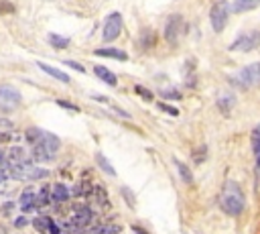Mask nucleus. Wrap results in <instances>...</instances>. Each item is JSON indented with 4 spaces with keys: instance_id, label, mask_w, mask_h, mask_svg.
Returning a JSON list of instances; mask_svg holds the SVG:
<instances>
[{
    "instance_id": "obj_1",
    "label": "nucleus",
    "mask_w": 260,
    "mask_h": 234,
    "mask_svg": "<svg viewBox=\"0 0 260 234\" xmlns=\"http://www.w3.org/2000/svg\"><path fill=\"white\" fill-rule=\"evenodd\" d=\"M218 204H220V210H222L224 214L232 216V218H238V216L244 212V208H246V198H244L242 188H240L236 182H232V180L226 182V184H224V190H222V194H220Z\"/></svg>"
},
{
    "instance_id": "obj_2",
    "label": "nucleus",
    "mask_w": 260,
    "mask_h": 234,
    "mask_svg": "<svg viewBox=\"0 0 260 234\" xmlns=\"http://www.w3.org/2000/svg\"><path fill=\"white\" fill-rule=\"evenodd\" d=\"M232 84H236L240 90H248L252 86H260V62H254V64L242 68L240 74L236 76V80H232Z\"/></svg>"
},
{
    "instance_id": "obj_3",
    "label": "nucleus",
    "mask_w": 260,
    "mask_h": 234,
    "mask_svg": "<svg viewBox=\"0 0 260 234\" xmlns=\"http://www.w3.org/2000/svg\"><path fill=\"white\" fill-rule=\"evenodd\" d=\"M228 16H230V4H228V0H216L212 6V12H210V20H212V26L216 33L224 31Z\"/></svg>"
},
{
    "instance_id": "obj_4",
    "label": "nucleus",
    "mask_w": 260,
    "mask_h": 234,
    "mask_svg": "<svg viewBox=\"0 0 260 234\" xmlns=\"http://www.w3.org/2000/svg\"><path fill=\"white\" fill-rule=\"evenodd\" d=\"M260 47V31H246V33H240L234 43L230 45V51H254Z\"/></svg>"
},
{
    "instance_id": "obj_5",
    "label": "nucleus",
    "mask_w": 260,
    "mask_h": 234,
    "mask_svg": "<svg viewBox=\"0 0 260 234\" xmlns=\"http://www.w3.org/2000/svg\"><path fill=\"white\" fill-rule=\"evenodd\" d=\"M183 33H185L183 16H181V14H171V16L167 18V24H165V39H167V43L177 45V41L181 39Z\"/></svg>"
},
{
    "instance_id": "obj_6",
    "label": "nucleus",
    "mask_w": 260,
    "mask_h": 234,
    "mask_svg": "<svg viewBox=\"0 0 260 234\" xmlns=\"http://www.w3.org/2000/svg\"><path fill=\"white\" fill-rule=\"evenodd\" d=\"M122 33V14L120 12H112L106 16L104 20V31H102V37L106 43H112L120 37Z\"/></svg>"
},
{
    "instance_id": "obj_7",
    "label": "nucleus",
    "mask_w": 260,
    "mask_h": 234,
    "mask_svg": "<svg viewBox=\"0 0 260 234\" xmlns=\"http://www.w3.org/2000/svg\"><path fill=\"white\" fill-rule=\"evenodd\" d=\"M22 96L16 88L6 86V84H0V108L4 110H14L16 106H20Z\"/></svg>"
},
{
    "instance_id": "obj_8",
    "label": "nucleus",
    "mask_w": 260,
    "mask_h": 234,
    "mask_svg": "<svg viewBox=\"0 0 260 234\" xmlns=\"http://www.w3.org/2000/svg\"><path fill=\"white\" fill-rule=\"evenodd\" d=\"M92 222H94V212L90 208H86V206H78L76 214L72 216V220H70L68 226H70V230H84Z\"/></svg>"
},
{
    "instance_id": "obj_9",
    "label": "nucleus",
    "mask_w": 260,
    "mask_h": 234,
    "mask_svg": "<svg viewBox=\"0 0 260 234\" xmlns=\"http://www.w3.org/2000/svg\"><path fill=\"white\" fill-rule=\"evenodd\" d=\"M154 43H156V33L152 28H142L138 35V41H136V47H140L142 51H148L154 47Z\"/></svg>"
},
{
    "instance_id": "obj_10",
    "label": "nucleus",
    "mask_w": 260,
    "mask_h": 234,
    "mask_svg": "<svg viewBox=\"0 0 260 234\" xmlns=\"http://www.w3.org/2000/svg\"><path fill=\"white\" fill-rule=\"evenodd\" d=\"M37 68H39L41 72H45L47 76H51V78H55V80H59V82H63V84H70V82H72L68 74H63L61 70H57V68H53V66H49V64H41V62H37Z\"/></svg>"
},
{
    "instance_id": "obj_11",
    "label": "nucleus",
    "mask_w": 260,
    "mask_h": 234,
    "mask_svg": "<svg viewBox=\"0 0 260 234\" xmlns=\"http://www.w3.org/2000/svg\"><path fill=\"white\" fill-rule=\"evenodd\" d=\"M258 6H260V0H234L232 6H230V10L236 12V14H240V12L254 10V8H258Z\"/></svg>"
},
{
    "instance_id": "obj_12",
    "label": "nucleus",
    "mask_w": 260,
    "mask_h": 234,
    "mask_svg": "<svg viewBox=\"0 0 260 234\" xmlns=\"http://www.w3.org/2000/svg\"><path fill=\"white\" fill-rule=\"evenodd\" d=\"M94 53H96L98 57H110V60H120V62H126V60H128V53H126V51H120V49H114V47L96 49Z\"/></svg>"
},
{
    "instance_id": "obj_13",
    "label": "nucleus",
    "mask_w": 260,
    "mask_h": 234,
    "mask_svg": "<svg viewBox=\"0 0 260 234\" xmlns=\"http://www.w3.org/2000/svg\"><path fill=\"white\" fill-rule=\"evenodd\" d=\"M236 106V96L232 94V92H224V94H220V98H218V108L224 112V114H230V110Z\"/></svg>"
},
{
    "instance_id": "obj_14",
    "label": "nucleus",
    "mask_w": 260,
    "mask_h": 234,
    "mask_svg": "<svg viewBox=\"0 0 260 234\" xmlns=\"http://www.w3.org/2000/svg\"><path fill=\"white\" fill-rule=\"evenodd\" d=\"M22 212H30L32 208H37V194H32L30 190L22 192L20 194V206H18Z\"/></svg>"
},
{
    "instance_id": "obj_15",
    "label": "nucleus",
    "mask_w": 260,
    "mask_h": 234,
    "mask_svg": "<svg viewBox=\"0 0 260 234\" xmlns=\"http://www.w3.org/2000/svg\"><path fill=\"white\" fill-rule=\"evenodd\" d=\"M32 161H37V163H49V161H53V153H51L49 149H45L43 144L39 142V144H35V147H32Z\"/></svg>"
},
{
    "instance_id": "obj_16",
    "label": "nucleus",
    "mask_w": 260,
    "mask_h": 234,
    "mask_svg": "<svg viewBox=\"0 0 260 234\" xmlns=\"http://www.w3.org/2000/svg\"><path fill=\"white\" fill-rule=\"evenodd\" d=\"M51 200L55 202V204H65L70 200V190L65 188L63 184H55L53 188H51Z\"/></svg>"
},
{
    "instance_id": "obj_17",
    "label": "nucleus",
    "mask_w": 260,
    "mask_h": 234,
    "mask_svg": "<svg viewBox=\"0 0 260 234\" xmlns=\"http://www.w3.org/2000/svg\"><path fill=\"white\" fill-rule=\"evenodd\" d=\"M41 144L45 149H49L53 155L59 151V147H61V142H59V136H55V134H51V132H47V130H43V136H41Z\"/></svg>"
},
{
    "instance_id": "obj_18",
    "label": "nucleus",
    "mask_w": 260,
    "mask_h": 234,
    "mask_svg": "<svg viewBox=\"0 0 260 234\" xmlns=\"http://www.w3.org/2000/svg\"><path fill=\"white\" fill-rule=\"evenodd\" d=\"M94 74H96L98 78H100L102 82H106L108 86H112V88L118 84V78H116L108 68H104V66H96V68H94Z\"/></svg>"
},
{
    "instance_id": "obj_19",
    "label": "nucleus",
    "mask_w": 260,
    "mask_h": 234,
    "mask_svg": "<svg viewBox=\"0 0 260 234\" xmlns=\"http://www.w3.org/2000/svg\"><path fill=\"white\" fill-rule=\"evenodd\" d=\"M250 138H252V153H254V159H256V167L260 171V124L254 126Z\"/></svg>"
},
{
    "instance_id": "obj_20",
    "label": "nucleus",
    "mask_w": 260,
    "mask_h": 234,
    "mask_svg": "<svg viewBox=\"0 0 260 234\" xmlns=\"http://www.w3.org/2000/svg\"><path fill=\"white\" fill-rule=\"evenodd\" d=\"M6 157H8V161L12 163V165H20V163H28L24 157V149L22 147H10L8 149V153H6Z\"/></svg>"
},
{
    "instance_id": "obj_21",
    "label": "nucleus",
    "mask_w": 260,
    "mask_h": 234,
    "mask_svg": "<svg viewBox=\"0 0 260 234\" xmlns=\"http://www.w3.org/2000/svg\"><path fill=\"white\" fill-rule=\"evenodd\" d=\"M41 136H43V130H41V128H37V126H30V128H26V132H24L26 142H30L32 147L41 142Z\"/></svg>"
},
{
    "instance_id": "obj_22",
    "label": "nucleus",
    "mask_w": 260,
    "mask_h": 234,
    "mask_svg": "<svg viewBox=\"0 0 260 234\" xmlns=\"http://www.w3.org/2000/svg\"><path fill=\"white\" fill-rule=\"evenodd\" d=\"M49 202H51V188L49 186H43L37 194V208H45L49 206Z\"/></svg>"
},
{
    "instance_id": "obj_23",
    "label": "nucleus",
    "mask_w": 260,
    "mask_h": 234,
    "mask_svg": "<svg viewBox=\"0 0 260 234\" xmlns=\"http://www.w3.org/2000/svg\"><path fill=\"white\" fill-rule=\"evenodd\" d=\"M70 43H72V41H70L68 37H61V35H55V33L49 35V45L55 47V49H68Z\"/></svg>"
},
{
    "instance_id": "obj_24",
    "label": "nucleus",
    "mask_w": 260,
    "mask_h": 234,
    "mask_svg": "<svg viewBox=\"0 0 260 234\" xmlns=\"http://www.w3.org/2000/svg\"><path fill=\"white\" fill-rule=\"evenodd\" d=\"M96 161H98V165H100V169L106 171V173L110 175V178H114V175H116V169L112 167V163H110L102 153H96Z\"/></svg>"
},
{
    "instance_id": "obj_25",
    "label": "nucleus",
    "mask_w": 260,
    "mask_h": 234,
    "mask_svg": "<svg viewBox=\"0 0 260 234\" xmlns=\"http://www.w3.org/2000/svg\"><path fill=\"white\" fill-rule=\"evenodd\" d=\"M49 226H51V220L47 216H37L35 220H32V228H35L37 232H49Z\"/></svg>"
},
{
    "instance_id": "obj_26",
    "label": "nucleus",
    "mask_w": 260,
    "mask_h": 234,
    "mask_svg": "<svg viewBox=\"0 0 260 234\" xmlns=\"http://www.w3.org/2000/svg\"><path fill=\"white\" fill-rule=\"evenodd\" d=\"M175 165H177V171H179V175H181V180H183L185 184H191V182H193V175H191L189 167H187L185 163H181L179 159H175Z\"/></svg>"
},
{
    "instance_id": "obj_27",
    "label": "nucleus",
    "mask_w": 260,
    "mask_h": 234,
    "mask_svg": "<svg viewBox=\"0 0 260 234\" xmlns=\"http://www.w3.org/2000/svg\"><path fill=\"white\" fill-rule=\"evenodd\" d=\"M94 190H92V186L90 184H86V182H80L78 186H74V196L76 198H84V196H90Z\"/></svg>"
},
{
    "instance_id": "obj_28",
    "label": "nucleus",
    "mask_w": 260,
    "mask_h": 234,
    "mask_svg": "<svg viewBox=\"0 0 260 234\" xmlns=\"http://www.w3.org/2000/svg\"><path fill=\"white\" fill-rule=\"evenodd\" d=\"M134 92H136L144 102H152V100H154V94L148 90V88H144V86H134Z\"/></svg>"
},
{
    "instance_id": "obj_29",
    "label": "nucleus",
    "mask_w": 260,
    "mask_h": 234,
    "mask_svg": "<svg viewBox=\"0 0 260 234\" xmlns=\"http://www.w3.org/2000/svg\"><path fill=\"white\" fill-rule=\"evenodd\" d=\"M92 194H94L96 202L100 204V206H108V196H106V190H104V188H96Z\"/></svg>"
},
{
    "instance_id": "obj_30",
    "label": "nucleus",
    "mask_w": 260,
    "mask_h": 234,
    "mask_svg": "<svg viewBox=\"0 0 260 234\" xmlns=\"http://www.w3.org/2000/svg\"><path fill=\"white\" fill-rule=\"evenodd\" d=\"M160 96L165 98V100H181V92L175 90V88H173V90H162Z\"/></svg>"
},
{
    "instance_id": "obj_31",
    "label": "nucleus",
    "mask_w": 260,
    "mask_h": 234,
    "mask_svg": "<svg viewBox=\"0 0 260 234\" xmlns=\"http://www.w3.org/2000/svg\"><path fill=\"white\" fill-rule=\"evenodd\" d=\"M156 106H158V108H160L162 112H167V114H171V116H177V114H179V110H177L175 106H171V104H165V102H158Z\"/></svg>"
},
{
    "instance_id": "obj_32",
    "label": "nucleus",
    "mask_w": 260,
    "mask_h": 234,
    "mask_svg": "<svg viewBox=\"0 0 260 234\" xmlns=\"http://www.w3.org/2000/svg\"><path fill=\"white\" fill-rule=\"evenodd\" d=\"M122 196L126 198V202H128V206H130V208H136V206H134V196L130 194L128 188H122Z\"/></svg>"
},
{
    "instance_id": "obj_33",
    "label": "nucleus",
    "mask_w": 260,
    "mask_h": 234,
    "mask_svg": "<svg viewBox=\"0 0 260 234\" xmlns=\"http://www.w3.org/2000/svg\"><path fill=\"white\" fill-rule=\"evenodd\" d=\"M0 12H2V14L14 12V6H12L10 2H6V0H0Z\"/></svg>"
},
{
    "instance_id": "obj_34",
    "label": "nucleus",
    "mask_w": 260,
    "mask_h": 234,
    "mask_svg": "<svg viewBox=\"0 0 260 234\" xmlns=\"http://www.w3.org/2000/svg\"><path fill=\"white\" fill-rule=\"evenodd\" d=\"M57 106H61V108H65V110H74V112L80 110L76 104H72V102H68V100H57Z\"/></svg>"
},
{
    "instance_id": "obj_35",
    "label": "nucleus",
    "mask_w": 260,
    "mask_h": 234,
    "mask_svg": "<svg viewBox=\"0 0 260 234\" xmlns=\"http://www.w3.org/2000/svg\"><path fill=\"white\" fill-rule=\"evenodd\" d=\"M193 159H195V163H202L204 159H206V147H200L198 151L193 153Z\"/></svg>"
},
{
    "instance_id": "obj_36",
    "label": "nucleus",
    "mask_w": 260,
    "mask_h": 234,
    "mask_svg": "<svg viewBox=\"0 0 260 234\" xmlns=\"http://www.w3.org/2000/svg\"><path fill=\"white\" fill-rule=\"evenodd\" d=\"M65 66L72 68V70H76V72H82V74L86 72V70H84V66H80L78 62H70V60H68V62H65Z\"/></svg>"
},
{
    "instance_id": "obj_37",
    "label": "nucleus",
    "mask_w": 260,
    "mask_h": 234,
    "mask_svg": "<svg viewBox=\"0 0 260 234\" xmlns=\"http://www.w3.org/2000/svg\"><path fill=\"white\" fill-rule=\"evenodd\" d=\"M26 224H28V220H26L24 216H20V218H16V220H14V228H24Z\"/></svg>"
},
{
    "instance_id": "obj_38",
    "label": "nucleus",
    "mask_w": 260,
    "mask_h": 234,
    "mask_svg": "<svg viewBox=\"0 0 260 234\" xmlns=\"http://www.w3.org/2000/svg\"><path fill=\"white\" fill-rule=\"evenodd\" d=\"M49 232H51V234H61V228L57 226V222H51V226H49Z\"/></svg>"
},
{
    "instance_id": "obj_39",
    "label": "nucleus",
    "mask_w": 260,
    "mask_h": 234,
    "mask_svg": "<svg viewBox=\"0 0 260 234\" xmlns=\"http://www.w3.org/2000/svg\"><path fill=\"white\" fill-rule=\"evenodd\" d=\"M12 210H14V204H12V202H8V204H4V208H2V212H4V214H10Z\"/></svg>"
},
{
    "instance_id": "obj_40",
    "label": "nucleus",
    "mask_w": 260,
    "mask_h": 234,
    "mask_svg": "<svg viewBox=\"0 0 260 234\" xmlns=\"http://www.w3.org/2000/svg\"><path fill=\"white\" fill-rule=\"evenodd\" d=\"M12 136H10V132H0V142H8Z\"/></svg>"
},
{
    "instance_id": "obj_41",
    "label": "nucleus",
    "mask_w": 260,
    "mask_h": 234,
    "mask_svg": "<svg viewBox=\"0 0 260 234\" xmlns=\"http://www.w3.org/2000/svg\"><path fill=\"white\" fill-rule=\"evenodd\" d=\"M132 232H134V234H148V232H146V230H142L140 226H132Z\"/></svg>"
},
{
    "instance_id": "obj_42",
    "label": "nucleus",
    "mask_w": 260,
    "mask_h": 234,
    "mask_svg": "<svg viewBox=\"0 0 260 234\" xmlns=\"http://www.w3.org/2000/svg\"><path fill=\"white\" fill-rule=\"evenodd\" d=\"M0 126H2V128H10L12 122H10V120H0Z\"/></svg>"
},
{
    "instance_id": "obj_43",
    "label": "nucleus",
    "mask_w": 260,
    "mask_h": 234,
    "mask_svg": "<svg viewBox=\"0 0 260 234\" xmlns=\"http://www.w3.org/2000/svg\"><path fill=\"white\" fill-rule=\"evenodd\" d=\"M6 178H8V175H6V173H2V171H0V186H2V184L6 182Z\"/></svg>"
},
{
    "instance_id": "obj_44",
    "label": "nucleus",
    "mask_w": 260,
    "mask_h": 234,
    "mask_svg": "<svg viewBox=\"0 0 260 234\" xmlns=\"http://www.w3.org/2000/svg\"><path fill=\"white\" fill-rule=\"evenodd\" d=\"M4 161H6V153H4V151H0V165H2Z\"/></svg>"
}]
</instances>
